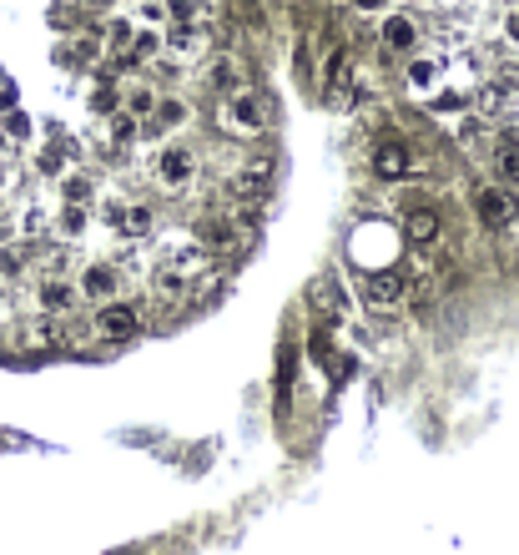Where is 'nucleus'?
Masks as SVG:
<instances>
[{"mask_svg": "<svg viewBox=\"0 0 519 555\" xmlns=\"http://www.w3.org/2000/svg\"><path fill=\"white\" fill-rule=\"evenodd\" d=\"M222 127L238 131V137H258V131L268 127V107H262L252 91H232V97L222 101Z\"/></svg>", "mask_w": 519, "mask_h": 555, "instance_id": "nucleus-1", "label": "nucleus"}, {"mask_svg": "<svg viewBox=\"0 0 519 555\" xmlns=\"http://www.w3.org/2000/svg\"><path fill=\"white\" fill-rule=\"evenodd\" d=\"M268 187H272V167L268 162H248L242 172L228 177V197L242 202V207H258L262 197H268Z\"/></svg>", "mask_w": 519, "mask_h": 555, "instance_id": "nucleus-2", "label": "nucleus"}, {"mask_svg": "<svg viewBox=\"0 0 519 555\" xmlns=\"http://www.w3.org/2000/svg\"><path fill=\"white\" fill-rule=\"evenodd\" d=\"M192 172H197V162H192L187 147H167V152L157 157V187H162V192H182V187L192 182Z\"/></svg>", "mask_w": 519, "mask_h": 555, "instance_id": "nucleus-3", "label": "nucleus"}, {"mask_svg": "<svg viewBox=\"0 0 519 555\" xmlns=\"http://www.w3.org/2000/svg\"><path fill=\"white\" fill-rule=\"evenodd\" d=\"M97 328L101 338H111V344H121V338H131L141 328V318H137V308L131 303H101V313H97Z\"/></svg>", "mask_w": 519, "mask_h": 555, "instance_id": "nucleus-4", "label": "nucleus"}, {"mask_svg": "<svg viewBox=\"0 0 519 555\" xmlns=\"http://www.w3.org/2000/svg\"><path fill=\"white\" fill-rule=\"evenodd\" d=\"M403 293H409L403 272H368V278H363V298H368L373 308H393V303H403Z\"/></svg>", "mask_w": 519, "mask_h": 555, "instance_id": "nucleus-5", "label": "nucleus"}, {"mask_svg": "<svg viewBox=\"0 0 519 555\" xmlns=\"http://www.w3.org/2000/svg\"><path fill=\"white\" fill-rule=\"evenodd\" d=\"M514 218H519L514 197H504L499 187H484V192H479V222H484V228H509Z\"/></svg>", "mask_w": 519, "mask_h": 555, "instance_id": "nucleus-6", "label": "nucleus"}, {"mask_svg": "<svg viewBox=\"0 0 519 555\" xmlns=\"http://www.w3.org/2000/svg\"><path fill=\"white\" fill-rule=\"evenodd\" d=\"M202 87H212V91H222V97H232V91H242V66L232 61V56H217V61L202 71Z\"/></svg>", "mask_w": 519, "mask_h": 555, "instance_id": "nucleus-7", "label": "nucleus"}, {"mask_svg": "<svg viewBox=\"0 0 519 555\" xmlns=\"http://www.w3.org/2000/svg\"><path fill=\"white\" fill-rule=\"evenodd\" d=\"M117 268H107V262H91L86 272H81V283H76V293H86V298H101V303H107L111 293H117Z\"/></svg>", "mask_w": 519, "mask_h": 555, "instance_id": "nucleus-8", "label": "nucleus"}, {"mask_svg": "<svg viewBox=\"0 0 519 555\" xmlns=\"http://www.w3.org/2000/svg\"><path fill=\"white\" fill-rule=\"evenodd\" d=\"M308 303H313L323 318H338L348 298H343V288H338L333 278H313V283H308Z\"/></svg>", "mask_w": 519, "mask_h": 555, "instance_id": "nucleus-9", "label": "nucleus"}, {"mask_svg": "<svg viewBox=\"0 0 519 555\" xmlns=\"http://www.w3.org/2000/svg\"><path fill=\"white\" fill-rule=\"evenodd\" d=\"M403 232H409V242H433L439 238V212H433V207H409Z\"/></svg>", "mask_w": 519, "mask_h": 555, "instance_id": "nucleus-10", "label": "nucleus"}, {"mask_svg": "<svg viewBox=\"0 0 519 555\" xmlns=\"http://www.w3.org/2000/svg\"><path fill=\"white\" fill-rule=\"evenodd\" d=\"M36 298H41V308H46V313H71V303H76V288H71V283H61V278H46V283H41V293H36Z\"/></svg>", "mask_w": 519, "mask_h": 555, "instance_id": "nucleus-11", "label": "nucleus"}, {"mask_svg": "<svg viewBox=\"0 0 519 555\" xmlns=\"http://www.w3.org/2000/svg\"><path fill=\"white\" fill-rule=\"evenodd\" d=\"M373 172L379 177H403L409 172V152H403L399 142H383L379 152H373Z\"/></svg>", "mask_w": 519, "mask_h": 555, "instance_id": "nucleus-12", "label": "nucleus"}, {"mask_svg": "<svg viewBox=\"0 0 519 555\" xmlns=\"http://www.w3.org/2000/svg\"><path fill=\"white\" fill-rule=\"evenodd\" d=\"M313 354L328 364L333 379H353V359H348V354H333V349H328V338H313Z\"/></svg>", "mask_w": 519, "mask_h": 555, "instance_id": "nucleus-13", "label": "nucleus"}, {"mask_svg": "<svg viewBox=\"0 0 519 555\" xmlns=\"http://www.w3.org/2000/svg\"><path fill=\"white\" fill-rule=\"evenodd\" d=\"M383 41H389L393 51H409V46H413V21H403V15H389V21H383Z\"/></svg>", "mask_w": 519, "mask_h": 555, "instance_id": "nucleus-14", "label": "nucleus"}, {"mask_svg": "<svg viewBox=\"0 0 519 555\" xmlns=\"http://www.w3.org/2000/svg\"><path fill=\"white\" fill-rule=\"evenodd\" d=\"M494 172L504 177V182H519V142H504L494 152Z\"/></svg>", "mask_w": 519, "mask_h": 555, "instance_id": "nucleus-15", "label": "nucleus"}, {"mask_svg": "<svg viewBox=\"0 0 519 555\" xmlns=\"http://www.w3.org/2000/svg\"><path fill=\"white\" fill-rule=\"evenodd\" d=\"M157 293H162L167 303H177V298L187 293V278L177 268H162V272H157Z\"/></svg>", "mask_w": 519, "mask_h": 555, "instance_id": "nucleus-16", "label": "nucleus"}, {"mask_svg": "<svg viewBox=\"0 0 519 555\" xmlns=\"http://www.w3.org/2000/svg\"><path fill=\"white\" fill-rule=\"evenodd\" d=\"M121 228H127V232H152V207L127 202V207H121Z\"/></svg>", "mask_w": 519, "mask_h": 555, "instance_id": "nucleus-17", "label": "nucleus"}, {"mask_svg": "<svg viewBox=\"0 0 519 555\" xmlns=\"http://www.w3.org/2000/svg\"><path fill=\"white\" fill-rule=\"evenodd\" d=\"M489 91H494L499 101H514V97H519V66H504V71L489 81Z\"/></svg>", "mask_w": 519, "mask_h": 555, "instance_id": "nucleus-18", "label": "nucleus"}, {"mask_svg": "<svg viewBox=\"0 0 519 555\" xmlns=\"http://www.w3.org/2000/svg\"><path fill=\"white\" fill-rule=\"evenodd\" d=\"M81 228H86V212H81V207L71 202V207H66V212H61V232H71V238H76Z\"/></svg>", "mask_w": 519, "mask_h": 555, "instance_id": "nucleus-19", "label": "nucleus"}, {"mask_svg": "<svg viewBox=\"0 0 519 555\" xmlns=\"http://www.w3.org/2000/svg\"><path fill=\"white\" fill-rule=\"evenodd\" d=\"M172 51H197V31H192V26H177V31H172Z\"/></svg>", "mask_w": 519, "mask_h": 555, "instance_id": "nucleus-20", "label": "nucleus"}, {"mask_svg": "<svg viewBox=\"0 0 519 555\" xmlns=\"http://www.w3.org/2000/svg\"><path fill=\"white\" fill-rule=\"evenodd\" d=\"M409 81H413V87H433V61H413L409 66Z\"/></svg>", "mask_w": 519, "mask_h": 555, "instance_id": "nucleus-21", "label": "nucleus"}, {"mask_svg": "<svg viewBox=\"0 0 519 555\" xmlns=\"http://www.w3.org/2000/svg\"><path fill=\"white\" fill-rule=\"evenodd\" d=\"M131 137H137V121H131V117L111 121V142H131Z\"/></svg>", "mask_w": 519, "mask_h": 555, "instance_id": "nucleus-22", "label": "nucleus"}, {"mask_svg": "<svg viewBox=\"0 0 519 555\" xmlns=\"http://www.w3.org/2000/svg\"><path fill=\"white\" fill-rule=\"evenodd\" d=\"M167 11H172L177 21H197V0H167Z\"/></svg>", "mask_w": 519, "mask_h": 555, "instance_id": "nucleus-23", "label": "nucleus"}, {"mask_svg": "<svg viewBox=\"0 0 519 555\" xmlns=\"http://www.w3.org/2000/svg\"><path fill=\"white\" fill-rule=\"evenodd\" d=\"M66 197H71V202H86V197H91V182H86V177H71V182H66Z\"/></svg>", "mask_w": 519, "mask_h": 555, "instance_id": "nucleus-24", "label": "nucleus"}, {"mask_svg": "<svg viewBox=\"0 0 519 555\" xmlns=\"http://www.w3.org/2000/svg\"><path fill=\"white\" fill-rule=\"evenodd\" d=\"M157 46H162V41H157V36L147 31V36H137V41H131V56H152Z\"/></svg>", "mask_w": 519, "mask_h": 555, "instance_id": "nucleus-25", "label": "nucleus"}, {"mask_svg": "<svg viewBox=\"0 0 519 555\" xmlns=\"http://www.w3.org/2000/svg\"><path fill=\"white\" fill-rule=\"evenodd\" d=\"M157 101H152V91H131V111H152Z\"/></svg>", "mask_w": 519, "mask_h": 555, "instance_id": "nucleus-26", "label": "nucleus"}, {"mask_svg": "<svg viewBox=\"0 0 519 555\" xmlns=\"http://www.w3.org/2000/svg\"><path fill=\"white\" fill-rule=\"evenodd\" d=\"M238 15H242V21H262V11H258V0H238Z\"/></svg>", "mask_w": 519, "mask_h": 555, "instance_id": "nucleus-27", "label": "nucleus"}, {"mask_svg": "<svg viewBox=\"0 0 519 555\" xmlns=\"http://www.w3.org/2000/svg\"><path fill=\"white\" fill-rule=\"evenodd\" d=\"M111 41L127 46V41H131V26H127V21H117V26H111Z\"/></svg>", "mask_w": 519, "mask_h": 555, "instance_id": "nucleus-28", "label": "nucleus"}, {"mask_svg": "<svg viewBox=\"0 0 519 555\" xmlns=\"http://www.w3.org/2000/svg\"><path fill=\"white\" fill-rule=\"evenodd\" d=\"M111 101H117V91H111V87H107V91H97V97H91V107H97V111H101V107H111Z\"/></svg>", "mask_w": 519, "mask_h": 555, "instance_id": "nucleus-29", "label": "nucleus"}, {"mask_svg": "<svg viewBox=\"0 0 519 555\" xmlns=\"http://www.w3.org/2000/svg\"><path fill=\"white\" fill-rule=\"evenodd\" d=\"M353 5H363V11H373V5H383V0H353Z\"/></svg>", "mask_w": 519, "mask_h": 555, "instance_id": "nucleus-30", "label": "nucleus"}, {"mask_svg": "<svg viewBox=\"0 0 519 555\" xmlns=\"http://www.w3.org/2000/svg\"><path fill=\"white\" fill-rule=\"evenodd\" d=\"M0 182H5V172H0Z\"/></svg>", "mask_w": 519, "mask_h": 555, "instance_id": "nucleus-31", "label": "nucleus"}, {"mask_svg": "<svg viewBox=\"0 0 519 555\" xmlns=\"http://www.w3.org/2000/svg\"><path fill=\"white\" fill-rule=\"evenodd\" d=\"M433 5H443V0H433Z\"/></svg>", "mask_w": 519, "mask_h": 555, "instance_id": "nucleus-32", "label": "nucleus"}]
</instances>
